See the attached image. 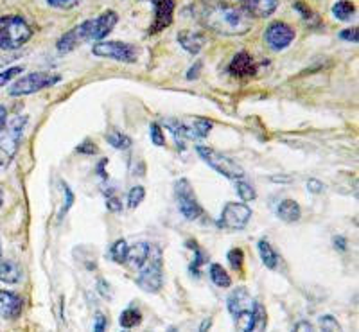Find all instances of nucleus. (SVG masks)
<instances>
[{
    "label": "nucleus",
    "instance_id": "obj_1",
    "mask_svg": "<svg viewBox=\"0 0 359 332\" xmlns=\"http://www.w3.org/2000/svg\"><path fill=\"white\" fill-rule=\"evenodd\" d=\"M200 18L205 27L223 36H243L252 29V17L243 8L214 2L201 9Z\"/></svg>",
    "mask_w": 359,
    "mask_h": 332
},
{
    "label": "nucleus",
    "instance_id": "obj_2",
    "mask_svg": "<svg viewBox=\"0 0 359 332\" xmlns=\"http://www.w3.org/2000/svg\"><path fill=\"white\" fill-rule=\"evenodd\" d=\"M118 22V15L115 11H104L99 17L85 20L83 24L76 25L70 29L69 33L63 34L56 41V49L60 53H70V50L78 49L85 41H101L114 31V27Z\"/></svg>",
    "mask_w": 359,
    "mask_h": 332
},
{
    "label": "nucleus",
    "instance_id": "obj_3",
    "mask_svg": "<svg viewBox=\"0 0 359 332\" xmlns=\"http://www.w3.org/2000/svg\"><path fill=\"white\" fill-rule=\"evenodd\" d=\"M255 300L248 293L246 287H237L226 298V307L233 318V325L237 331L250 332L253 331V321H255Z\"/></svg>",
    "mask_w": 359,
    "mask_h": 332
},
{
    "label": "nucleus",
    "instance_id": "obj_4",
    "mask_svg": "<svg viewBox=\"0 0 359 332\" xmlns=\"http://www.w3.org/2000/svg\"><path fill=\"white\" fill-rule=\"evenodd\" d=\"M33 38V27L18 15L0 17V49L17 50Z\"/></svg>",
    "mask_w": 359,
    "mask_h": 332
},
{
    "label": "nucleus",
    "instance_id": "obj_5",
    "mask_svg": "<svg viewBox=\"0 0 359 332\" xmlns=\"http://www.w3.org/2000/svg\"><path fill=\"white\" fill-rule=\"evenodd\" d=\"M163 284V261H162V250L155 244L149 248V255H147L146 263L139 268V275H137V286L146 293H156L162 289Z\"/></svg>",
    "mask_w": 359,
    "mask_h": 332
},
{
    "label": "nucleus",
    "instance_id": "obj_6",
    "mask_svg": "<svg viewBox=\"0 0 359 332\" xmlns=\"http://www.w3.org/2000/svg\"><path fill=\"white\" fill-rule=\"evenodd\" d=\"M25 124H27L25 115L24 117H15L13 120L6 123L4 130L0 132V165L2 167H8L11 164L13 156L17 155Z\"/></svg>",
    "mask_w": 359,
    "mask_h": 332
},
{
    "label": "nucleus",
    "instance_id": "obj_7",
    "mask_svg": "<svg viewBox=\"0 0 359 332\" xmlns=\"http://www.w3.org/2000/svg\"><path fill=\"white\" fill-rule=\"evenodd\" d=\"M196 151L201 160L208 164V167H212L214 171L219 172L221 177L229 178V180H241V178H245V171H243L241 165H237V162H233L232 158H229L223 153L208 148V146H198Z\"/></svg>",
    "mask_w": 359,
    "mask_h": 332
},
{
    "label": "nucleus",
    "instance_id": "obj_8",
    "mask_svg": "<svg viewBox=\"0 0 359 332\" xmlns=\"http://www.w3.org/2000/svg\"><path fill=\"white\" fill-rule=\"evenodd\" d=\"M92 54L104 60H114L118 63H137L139 60V50L137 47L126 43V41L117 40H101L92 46Z\"/></svg>",
    "mask_w": 359,
    "mask_h": 332
},
{
    "label": "nucleus",
    "instance_id": "obj_9",
    "mask_svg": "<svg viewBox=\"0 0 359 332\" xmlns=\"http://www.w3.org/2000/svg\"><path fill=\"white\" fill-rule=\"evenodd\" d=\"M60 81H62V76L54 74V72H31V74L22 76L11 86L9 95H13V97H22V95L36 94V92L45 90V88L54 86Z\"/></svg>",
    "mask_w": 359,
    "mask_h": 332
},
{
    "label": "nucleus",
    "instance_id": "obj_10",
    "mask_svg": "<svg viewBox=\"0 0 359 332\" xmlns=\"http://www.w3.org/2000/svg\"><path fill=\"white\" fill-rule=\"evenodd\" d=\"M175 198L178 210L182 212V216L185 219H189V221L200 219V216L203 214V209H201L200 201H198L194 189H192L191 181L187 178H180L175 184Z\"/></svg>",
    "mask_w": 359,
    "mask_h": 332
},
{
    "label": "nucleus",
    "instance_id": "obj_11",
    "mask_svg": "<svg viewBox=\"0 0 359 332\" xmlns=\"http://www.w3.org/2000/svg\"><path fill=\"white\" fill-rule=\"evenodd\" d=\"M165 126L171 130V133L176 137L178 142H184L185 139L201 140L205 137H208V133L212 130V123L207 119H200V117L187 120L169 119L165 120Z\"/></svg>",
    "mask_w": 359,
    "mask_h": 332
},
{
    "label": "nucleus",
    "instance_id": "obj_12",
    "mask_svg": "<svg viewBox=\"0 0 359 332\" xmlns=\"http://www.w3.org/2000/svg\"><path fill=\"white\" fill-rule=\"evenodd\" d=\"M252 219V209L246 205L245 201L243 203H237V201H230L223 207V212L219 216V221L217 226L224 230H245L246 225Z\"/></svg>",
    "mask_w": 359,
    "mask_h": 332
},
{
    "label": "nucleus",
    "instance_id": "obj_13",
    "mask_svg": "<svg viewBox=\"0 0 359 332\" xmlns=\"http://www.w3.org/2000/svg\"><path fill=\"white\" fill-rule=\"evenodd\" d=\"M294 36H297L294 29L291 27L290 24H286V22H280V20L273 22V24H269L268 29H266V33H264V40H266V43H268V47L271 50H277V53L287 49V47L293 43Z\"/></svg>",
    "mask_w": 359,
    "mask_h": 332
},
{
    "label": "nucleus",
    "instance_id": "obj_14",
    "mask_svg": "<svg viewBox=\"0 0 359 332\" xmlns=\"http://www.w3.org/2000/svg\"><path fill=\"white\" fill-rule=\"evenodd\" d=\"M153 6H155V20L149 27V33L155 34L171 25L176 2L175 0H153Z\"/></svg>",
    "mask_w": 359,
    "mask_h": 332
},
{
    "label": "nucleus",
    "instance_id": "obj_15",
    "mask_svg": "<svg viewBox=\"0 0 359 332\" xmlns=\"http://www.w3.org/2000/svg\"><path fill=\"white\" fill-rule=\"evenodd\" d=\"M243 9L250 17L255 18H269L277 11L280 0H241Z\"/></svg>",
    "mask_w": 359,
    "mask_h": 332
},
{
    "label": "nucleus",
    "instance_id": "obj_16",
    "mask_svg": "<svg viewBox=\"0 0 359 332\" xmlns=\"http://www.w3.org/2000/svg\"><path fill=\"white\" fill-rule=\"evenodd\" d=\"M24 300L11 291H0V314L9 320H15L22 314Z\"/></svg>",
    "mask_w": 359,
    "mask_h": 332
},
{
    "label": "nucleus",
    "instance_id": "obj_17",
    "mask_svg": "<svg viewBox=\"0 0 359 332\" xmlns=\"http://www.w3.org/2000/svg\"><path fill=\"white\" fill-rule=\"evenodd\" d=\"M229 72L236 78H246V76H252L255 72V63H253V57L248 53H239L233 56V60L229 65Z\"/></svg>",
    "mask_w": 359,
    "mask_h": 332
},
{
    "label": "nucleus",
    "instance_id": "obj_18",
    "mask_svg": "<svg viewBox=\"0 0 359 332\" xmlns=\"http://www.w3.org/2000/svg\"><path fill=\"white\" fill-rule=\"evenodd\" d=\"M178 43L182 46V49L187 50L189 54L196 56L200 54V50L205 47V34L200 31H182L178 34Z\"/></svg>",
    "mask_w": 359,
    "mask_h": 332
},
{
    "label": "nucleus",
    "instance_id": "obj_19",
    "mask_svg": "<svg viewBox=\"0 0 359 332\" xmlns=\"http://www.w3.org/2000/svg\"><path fill=\"white\" fill-rule=\"evenodd\" d=\"M149 248H151V244H147V242H137V244L130 247L128 248L126 263L139 270V268L146 263L147 255H149Z\"/></svg>",
    "mask_w": 359,
    "mask_h": 332
},
{
    "label": "nucleus",
    "instance_id": "obj_20",
    "mask_svg": "<svg viewBox=\"0 0 359 332\" xmlns=\"http://www.w3.org/2000/svg\"><path fill=\"white\" fill-rule=\"evenodd\" d=\"M278 218L286 223H297L302 216V209L294 200H284L277 209Z\"/></svg>",
    "mask_w": 359,
    "mask_h": 332
},
{
    "label": "nucleus",
    "instance_id": "obj_21",
    "mask_svg": "<svg viewBox=\"0 0 359 332\" xmlns=\"http://www.w3.org/2000/svg\"><path fill=\"white\" fill-rule=\"evenodd\" d=\"M0 280L4 284H18L22 280V268L13 261L0 263Z\"/></svg>",
    "mask_w": 359,
    "mask_h": 332
},
{
    "label": "nucleus",
    "instance_id": "obj_22",
    "mask_svg": "<svg viewBox=\"0 0 359 332\" xmlns=\"http://www.w3.org/2000/svg\"><path fill=\"white\" fill-rule=\"evenodd\" d=\"M332 15L334 18L341 22H348L355 17V6L352 4L351 0H338L334 6H332Z\"/></svg>",
    "mask_w": 359,
    "mask_h": 332
},
{
    "label": "nucleus",
    "instance_id": "obj_23",
    "mask_svg": "<svg viewBox=\"0 0 359 332\" xmlns=\"http://www.w3.org/2000/svg\"><path fill=\"white\" fill-rule=\"evenodd\" d=\"M259 254H261L262 263H264L266 268H269V270H275V268H277L278 255L275 254V250L266 239H261V241H259Z\"/></svg>",
    "mask_w": 359,
    "mask_h": 332
},
{
    "label": "nucleus",
    "instance_id": "obj_24",
    "mask_svg": "<svg viewBox=\"0 0 359 332\" xmlns=\"http://www.w3.org/2000/svg\"><path fill=\"white\" fill-rule=\"evenodd\" d=\"M208 273H210V280H212L217 287L226 289V287L232 286V279H230V275L226 273V270H224L221 264H212Z\"/></svg>",
    "mask_w": 359,
    "mask_h": 332
},
{
    "label": "nucleus",
    "instance_id": "obj_25",
    "mask_svg": "<svg viewBox=\"0 0 359 332\" xmlns=\"http://www.w3.org/2000/svg\"><path fill=\"white\" fill-rule=\"evenodd\" d=\"M128 248H130V244H128L124 239H118V241H115L114 244H111V248H110L111 261H114V263H117V264H126Z\"/></svg>",
    "mask_w": 359,
    "mask_h": 332
},
{
    "label": "nucleus",
    "instance_id": "obj_26",
    "mask_svg": "<svg viewBox=\"0 0 359 332\" xmlns=\"http://www.w3.org/2000/svg\"><path fill=\"white\" fill-rule=\"evenodd\" d=\"M104 139H107V142L115 149H128L131 146L130 137H126L124 133L117 132V130H110V132L104 135Z\"/></svg>",
    "mask_w": 359,
    "mask_h": 332
},
{
    "label": "nucleus",
    "instance_id": "obj_27",
    "mask_svg": "<svg viewBox=\"0 0 359 332\" xmlns=\"http://www.w3.org/2000/svg\"><path fill=\"white\" fill-rule=\"evenodd\" d=\"M142 321V314L137 309H126V311L121 312V318H118V324L123 328H133L137 325H140Z\"/></svg>",
    "mask_w": 359,
    "mask_h": 332
},
{
    "label": "nucleus",
    "instance_id": "obj_28",
    "mask_svg": "<svg viewBox=\"0 0 359 332\" xmlns=\"http://www.w3.org/2000/svg\"><path fill=\"white\" fill-rule=\"evenodd\" d=\"M236 191H237V196L241 198V201L248 203V201H253L257 198V193L253 189V185L248 184L241 178V180H236Z\"/></svg>",
    "mask_w": 359,
    "mask_h": 332
},
{
    "label": "nucleus",
    "instance_id": "obj_29",
    "mask_svg": "<svg viewBox=\"0 0 359 332\" xmlns=\"http://www.w3.org/2000/svg\"><path fill=\"white\" fill-rule=\"evenodd\" d=\"M144 198H146V189H144L142 185H135L133 189L128 193V207H130L131 210H135L140 203H142Z\"/></svg>",
    "mask_w": 359,
    "mask_h": 332
},
{
    "label": "nucleus",
    "instance_id": "obj_30",
    "mask_svg": "<svg viewBox=\"0 0 359 332\" xmlns=\"http://www.w3.org/2000/svg\"><path fill=\"white\" fill-rule=\"evenodd\" d=\"M266 325H268V314H266V309L261 304H255V321H253V331H264Z\"/></svg>",
    "mask_w": 359,
    "mask_h": 332
},
{
    "label": "nucleus",
    "instance_id": "obj_31",
    "mask_svg": "<svg viewBox=\"0 0 359 332\" xmlns=\"http://www.w3.org/2000/svg\"><path fill=\"white\" fill-rule=\"evenodd\" d=\"M226 258H229L230 266H232L233 270H237V271L243 270V263H245V254H243L241 248H232V250L229 251V255H226Z\"/></svg>",
    "mask_w": 359,
    "mask_h": 332
},
{
    "label": "nucleus",
    "instance_id": "obj_32",
    "mask_svg": "<svg viewBox=\"0 0 359 332\" xmlns=\"http://www.w3.org/2000/svg\"><path fill=\"white\" fill-rule=\"evenodd\" d=\"M293 8L297 9L298 13H300V17H302L304 20L311 22V20H314V18H316V15L313 13V9H311L309 6L306 4V2H302V0H294Z\"/></svg>",
    "mask_w": 359,
    "mask_h": 332
},
{
    "label": "nucleus",
    "instance_id": "obj_33",
    "mask_svg": "<svg viewBox=\"0 0 359 332\" xmlns=\"http://www.w3.org/2000/svg\"><path fill=\"white\" fill-rule=\"evenodd\" d=\"M22 72H24V67H11V69L8 70H2V72H0V86H6L13 78L20 76Z\"/></svg>",
    "mask_w": 359,
    "mask_h": 332
},
{
    "label": "nucleus",
    "instance_id": "obj_34",
    "mask_svg": "<svg viewBox=\"0 0 359 332\" xmlns=\"http://www.w3.org/2000/svg\"><path fill=\"white\" fill-rule=\"evenodd\" d=\"M149 135H151V142L155 144V146H158V148L165 146V137H163L162 127H160L158 124L153 123L151 126H149Z\"/></svg>",
    "mask_w": 359,
    "mask_h": 332
},
{
    "label": "nucleus",
    "instance_id": "obj_35",
    "mask_svg": "<svg viewBox=\"0 0 359 332\" xmlns=\"http://www.w3.org/2000/svg\"><path fill=\"white\" fill-rule=\"evenodd\" d=\"M320 327H322L323 331H329V332L341 331L338 320H336L334 316H331V314H325V316H322V318H320Z\"/></svg>",
    "mask_w": 359,
    "mask_h": 332
},
{
    "label": "nucleus",
    "instance_id": "obj_36",
    "mask_svg": "<svg viewBox=\"0 0 359 332\" xmlns=\"http://www.w3.org/2000/svg\"><path fill=\"white\" fill-rule=\"evenodd\" d=\"M79 2L81 0H47V4L56 9H72L79 6Z\"/></svg>",
    "mask_w": 359,
    "mask_h": 332
},
{
    "label": "nucleus",
    "instance_id": "obj_37",
    "mask_svg": "<svg viewBox=\"0 0 359 332\" xmlns=\"http://www.w3.org/2000/svg\"><path fill=\"white\" fill-rule=\"evenodd\" d=\"M339 38H341V40L351 41V43H358V27L345 29V31L339 33Z\"/></svg>",
    "mask_w": 359,
    "mask_h": 332
},
{
    "label": "nucleus",
    "instance_id": "obj_38",
    "mask_svg": "<svg viewBox=\"0 0 359 332\" xmlns=\"http://www.w3.org/2000/svg\"><path fill=\"white\" fill-rule=\"evenodd\" d=\"M107 207L111 212H121L123 210V201H118V198L108 196L107 198Z\"/></svg>",
    "mask_w": 359,
    "mask_h": 332
},
{
    "label": "nucleus",
    "instance_id": "obj_39",
    "mask_svg": "<svg viewBox=\"0 0 359 332\" xmlns=\"http://www.w3.org/2000/svg\"><path fill=\"white\" fill-rule=\"evenodd\" d=\"M79 153H88V155H94V153H97V148H95L94 144L90 142V140H85V142L81 144L78 148Z\"/></svg>",
    "mask_w": 359,
    "mask_h": 332
},
{
    "label": "nucleus",
    "instance_id": "obj_40",
    "mask_svg": "<svg viewBox=\"0 0 359 332\" xmlns=\"http://www.w3.org/2000/svg\"><path fill=\"white\" fill-rule=\"evenodd\" d=\"M323 187H325V185H323L322 181H318V180H309V181H307V189H309L311 193H314V194L322 193Z\"/></svg>",
    "mask_w": 359,
    "mask_h": 332
},
{
    "label": "nucleus",
    "instance_id": "obj_41",
    "mask_svg": "<svg viewBox=\"0 0 359 332\" xmlns=\"http://www.w3.org/2000/svg\"><path fill=\"white\" fill-rule=\"evenodd\" d=\"M107 324H108L107 318H104V316H102V314H97V316H95V321H94V331H97V332L104 331Z\"/></svg>",
    "mask_w": 359,
    "mask_h": 332
},
{
    "label": "nucleus",
    "instance_id": "obj_42",
    "mask_svg": "<svg viewBox=\"0 0 359 332\" xmlns=\"http://www.w3.org/2000/svg\"><path fill=\"white\" fill-rule=\"evenodd\" d=\"M200 70H201V62H198L196 65L191 67V69H189L187 79H196L198 76H200Z\"/></svg>",
    "mask_w": 359,
    "mask_h": 332
},
{
    "label": "nucleus",
    "instance_id": "obj_43",
    "mask_svg": "<svg viewBox=\"0 0 359 332\" xmlns=\"http://www.w3.org/2000/svg\"><path fill=\"white\" fill-rule=\"evenodd\" d=\"M6 123H8V110L6 106H0V132L4 130Z\"/></svg>",
    "mask_w": 359,
    "mask_h": 332
},
{
    "label": "nucleus",
    "instance_id": "obj_44",
    "mask_svg": "<svg viewBox=\"0 0 359 332\" xmlns=\"http://www.w3.org/2000/svg\"><path fill=\"white\" fill-rule=\"evenodd\" d=\"M294 328L297 331H314L313 324H309V321H300V324L294 325Z\"/></svg>",
    "mask_w": 359,
    "mask_h": 332
},
{
    "label": "nucleus",
    "instance_id": "obj_45",
    "mask_svg": "<svg viewBox=\"0 0 359 332\" xmlns=\"http://www.w3.org/2000/svg\"><path fill=\"white\" fill-rule=\"evenodd\" d=\"M334 248L336 250H347V241L343 237H334Z\"/></svg>",
    "mask_w": 359,
    "mask_h": 332
},
{
    "label": "nucleus",
    "instance_id": "obj_46",
    "mask_svg": "<svg viewBox=\"0 0 359 332\" xmlns=\"http://www.w3.org/2000/svg\"><path fill=\"white\" fill-rule=\"evenodd\" d=\"M97 284H99V291L102 293V296H107V298H108V296H111V295H110V289H108V291H107L108 284L104 282V280H99Z\"/></svg>",
    "mask_w": 359,
    "mask_h": 332
},
{
    "label": "nucleus",
    "instance_id": "obj_47",
    "mask_svg": "<svg viewBox=\"0 0 359 332\" xmlns=\"http://www.w3.org/2000/svg\"><path fill=\"white\" fill-rule=\"evenodd\" d=\"M210 325H212V320H210V318H207V320L203 321V324H201V327H200V331H207L208 327H210Z\"/></svg>",
    "mask_w": 359,
    "mask_h": 332
},
{
    "label": "nucleus",
    "instance_id": "obj_48",
    "mask_svg": "<svg viewBox=\"0 0 359 332\" xmlns=\"http://www.w3.org/2000/svg\"><path fill=\"white\" fill-rule=\"evenodd\" d=\"M217 2H223V4H232L233 0H217Z\"/></svg>",
    "mask_w": 359,
    "mask_h": 332
},
{
    "label": "nucleus",
    "instance_id": "obj_49",
    "mask_svg": "<svg viewBox=\"0 0 359 332\" xmlns=\"http://www.w3.org/2000/svg\"><path fill=\"white\" fill-rule=\"evenodd\" d=\"M0 257H2V248H0Z\"/></svg>",
    "mask_w": 359,
    "mask_h": 332
}]
</instances>
